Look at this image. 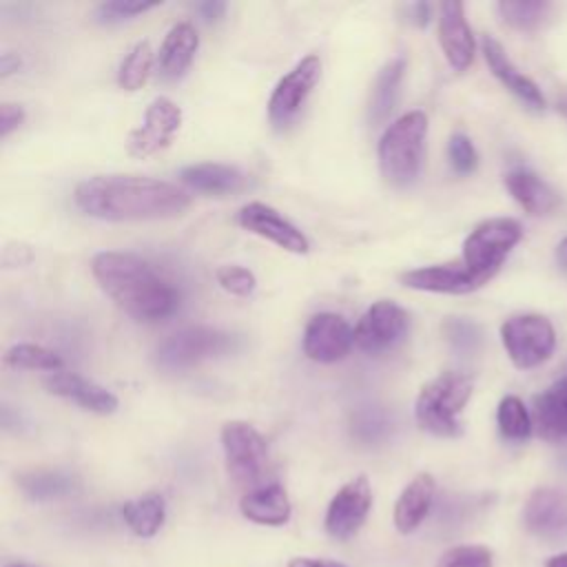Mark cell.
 <instances>
[{
    "label": "cell",
    "instance_id": "obj_19",
    "mask_svg": "<svg viewBox=\"0 0 567 567\" xmlns=\"http://www.w3.org/2000/svg\"><path fill=\"white\" fill-rule=\"evenodd\" d=\"M483 55H485V62L489 66V71L494 73V78L512 93L516 95L527 109L532 111H543L545 109V95L540 93V89L536 86L534 80H529L527 75H523L514 64L512 60L507 58L503 44L498 40H494L492 35H485L483 42Z\"/></svg>",
    "mask_w": 567,
    "mask_h": 567
},
{
    "label": "cell",
    "instance_id": "obj_18",
    "mask_svg": "<svg viewBox=\"0 0 567 567\" xmlns=\"http://www.w3.org/2000/svg\"><path fill=\"white\" fill-rule=\"evenodd\" d=\"M44 388L62 399L73 401L75 405L95 412V414H113L117 410V396L104 385L69 370L53 372L44 379Z\"/></svg>",
    "mask_w": 567,
    "mask_h": 567
},
{
    "label": "cell",
    "instance_id": "obj_30",
    "mask_svg": "<svg viewBox=\"0 0 567 567\" xmlns=\"http://www.w3.org/2000/svg\"><path fill=\"white\" fill-rule=\"evenodd\" d=\"M4 363L16 370H47V372H60L64 361L58 352L40 346V343H16L7 350Z\"/></svg>",
    "mask_w": 567,
    "mask_h": 567
},
{
    "label": "cell",
    "instance_id": "obj_32",
    "mask_svg": "<svg viewBox=\"0 0 567 567\" xmlns=\"http://www.w3.org/2000/svg\"><path fill=\"white\" fill-rule=\"evenodd\" d=\"M151 69H153V49L148 42H137L120 64L117 84L124 91H137L146 84Z\"/></svg>",
    "mask_w": 567,
    "mask_h": 567
},
{
    "label": "cell",
    "instance_id": "obj_9",
    "mask_svg": "<svg viewBox=\"0 0 567 567\" xmlns=\"http://www.w3.org/2000/svg\"><path fill=\"white\" fill-rule=\"evenodd\" d=\"M321 78V60L310 53L301 58L272 89L268 100V120L275 128L288 126L303 109L308 95Z\"/></svg>",
    "mask_w": 567,
    "mask_h": 567
},
{
    "label": "cell",
    "instance_id": "obj_37",
    "mask_svg": "<svg viewBox=\"0 0 567 567\" xmlns=\"http://www.w3.org/2000/svg\"><path fill=\"white\" fill-rule=\"evenodd\" d=\"M447 157L458 175H470L478 166V153L465 133H452L447 140Z\"/></svg>",
    "mask_w": 567,
    "mask_h": 567
},
{
    "label": "cell",
    "instance_id": "obj_31",
    "mask_svg": "<svg viewBox=\"0 0 567 567\" xmlns=\"http://www.w3.org/2000/svg\"><path fill=\"white\" fill-rule=\"evenodd\" d=\"M350 430L357 441H361L365 445H374L390 436L392 419L388 416L385 410H381L377 405H365L352 414Z\"/></svg>",
    "mask_w": 567,
    "mask_h": 567
},
{
    "label": "cell",
    "instance_id": "obj_4",
    "mask_svg": "<svg viewBox=\"0 0 567 567\" xmlns=\"http://www.w3.org/2000/svg\"><path fill=\"white\" fill-rule=\"evenodd\" d=\"M472 377L456 370L441 372L427 381L414 403L419 427L441 439L458 436L463 432L458 416L472 396Z\"/></svg>",
    "mask_w": 567,
    "mask_h": 567
},
{
    "label": "cell",
    "instance_id": "obj_28",
    "mask_svg": "<svg viewBox=\"0 0 567 567\" xmlns=\"http://www.w3.org/2000/svg\"><path fill=\"white\" fill-rule=\"evenodd\" d=\"M22 492L33 501L62 498L75 489V478L58 470H38L18 478Z\"/></svg>",
    "mask_w": 567,
    "mask_h": 567
},
{
    "label": "cell",
    "instance_id": "obj_14",
    "mask_svg": "<svg viewBox=\"0 0 567 567\" xmlns=\"http://www.w3.org/2000/svg\"><path fill=\"white\" fill-rule=\"evenodd\" d=\"M354 346V330L334 312L315 315L303 330V354L317 363H337Z\"/></svg>",
    "mask_w": 567,
    "mask_h": 567
},
{
    "label": "cell",
    "instance_id": "obj_21",
    "mask_svg": "<svg viewBox=\"0 0 567 567\" xmlns=\"http://www.w3.org/2000/svg\"><path fill=\"white\" fill-rule=\"evenodd\" d=\"M197 47H199V35L193 24L179 22V24L171 27V31L166 33V38L159 47V55H157L159 78L166 82L179 80L188 71V66L197 53Z\"/></svg>",
    "mask_w": 567,
    "mask_h": 567
},
{
    "label": "cell",
    "instance_id": "obj_7",
    "mask_svg": "<svg viewBox=\"0 0 567 567\" xmlns=\"http://www.w3.org/2000/svg\"><path fill=\"white\" fill-rule=\"evenodd\" d=\"M523 228L512 217H494L481 221L463 241V264L481 275L492 279L503 266L509 250L520 241Z\"/></svg>",
    "mask_w": 567,
    "mask_h": 567
},
{
    "label": "cell",
    "instance_id": "obj_38",
    "mask_svg": "<svg viewBox=\"0 0 567 567\" xmlns=\"http://www.w3.org/2000/svg\"><path fill=\"white\" fill-rule=\"evenodd\" d=\"M215 279H217V284H219L226 292H230V295H235V297H250V295L255 292V288H257L255 275H252L248 268L235 266V264H230V266H219V268L215 270Z\"/></svg>",
    "mask_w": 567,
    "mask_h": 567
},
{
    "label": "cell",
    "instance_id": "obj_15",
    "mask_svg": "<svg viewBox=\"0 0 567 567\" xmlns=\"http://www.w3.org/2000/svg\"><path fill=\"white\" fill-rule=\"evenodd\" d=\"M399 279L403 286L412 290L443 292V295H467L487 284V279L472 272L463 261L434 264V266L405 270Z\"/></svg>",
    "mask_w": 567,
    "mask_h": 567
},
{
    "label": "cell",
    "instance_id": "obj_3",
    "mask_svg": "<svg viewBox=\"0 0 567 567\" xmlns=\"http://www.w3.org/2000/svg\"><path fill=\"white\" fill-rule=\"evenodd\" d=\"M427 117L423 111H410L396 117L379 140V168L394 188H408L416 182L423 164Z\"/></svg>",
    "mask_w": 567,
    "mask_h": 567
},
{
    "label": "cell",
    "instance_id": "obj_47",
    "mask_svg": "<svg viewBox=\"0 0 567 567\" xmlns=\"http://www.w3.org/2000/svg\"><path fill=\"white\" fill-rule=\"evenodd\" d=\"M4 567H27V565H20V563H7Z\"/></svg>",
    "mask_w": 567,
    "mask_h": 567
},
{
    "label": "cell",
    "instance_id": "obj_29",
    "mask_svg": "<svg viewBox=\"0 0 567 567\" xmlns=\"http://www.w3.org/2000/svg\"><path fill=\"white\" fill-rule=\"evenodd\" d=\"M505 24L516 31H536L549 18L551 4L545 0H503L496 4Z\"/></svg>",
    "mask_w": 567,
    "mask_h": 567
},
{
    "label": "cell",
    "instance_id": "obj_13",
    "mask_svg": "<svg viewBox=\"0 0 567 567\" xmlns=\"http://www.w3.org/2000/svg\"><path fill=\"white\" fill-rule=\"evenodd\" d=\"M237 224L244 230L257 237H264L288 252L303 255L310 250L308 237L290 219H286L277 208L264 202H250L241 206L237 213Z\"/></svg>",
    "mask_w": 567,
    "mask_h": 567
},
{
    "label": "cell",
    "instance_id": "obj_41",
    "mask_svg": "<svg viewBox=\"0 0 567 567\" xmlns=\"http://www.w3.org/2000/svg\"><path fill=\"white\" fill-rule=\"evenodd\" d=\"M197 11H199V16H202L206 22H217V20L226 13V2H219V0L199 2V4H197Z\"/></svg>",
    "mask_w": 567,
    "mask_h": 567
},
{
    "label": "cell",
    "instance_id": "obj_43",
    "mask_svg": "<svg viewBox=\"0 0 567 567\" xmlns=\"http://www.w3.org/2000/svg\"><path fill=\"white\" fill-rule=\"evenodd\" d=\"M288 567H346L337 560H323V558H292Z\"/></svg>",
    "mask_w": 567,
    "mask_h": 567
},
{
    "label": "cell",
    "instance_id": "obj_27",
    "mask_svg": "<svg viewBox=\"0 0 567 567\" xmlns=\"http://www.w3.org/2000/svg\"><path fill=\"white\" fill-rule=\"evenodd\" d=\"M166 505L159 494H144L122 505V518L128 529L140 538H151L164 525Z\"/></svg>",
    "mask_w": 567,
    "mask_h": 567
},
{
    "label": "cell",
    "instance_id": "obj_46",
    "mask_svg": "<svg viewBox=\"0 0 567 567\" xmlns=\"http://www.w3.org/2000/svg\"><path fill=\"white\" fill-rule=\"evenodd\" d=\"M556 109L567 117V91L560 93V97H558V102H556Z\"/></svg>",
    "mask_w": 567,
    "mask_h": 567
},
{
    "label": "cell",
    "instance_id": "obj_40",
    "mask_svg": "<svg viewBox=\"0 0 567 567\" xmlns=\"http://www.w3.org/2000/svg\"><path fill=\"white\" fill-rule=\"evenodd\" d=\"M430 11H432V7L427 2H412L405 7L408 20L416 27H425L430 22Z\"/></svg>",
    "mask_w": 567,
    "mask_h": 567
},
{
    "label": "cell",
    "instance_id": "obj_39",
    "mask_svg": "<svg viewBox=\"0 0 567 567\" xmlns=\"http://www.w3.org/2000/svg\"><path fill=\"white\" fill-rule=\"evenodd\" d=\"M24 109L20 104H11V102H2L0 104V137L7 140L16 128L22 126L24 122Z\"/></svg>",
    "mask_w": 567,
    "mask_h": 567
},
{
    "label": "cell",
    "instance_id": "obj_25",
    "mask_svg": "<svg viewBox=\"0 0 567 567\" xmlns=\"http://www.w3.org/2000/svg\"><path fill=\"white\" fill-rule=\"evenodd\" d=\"M534 421L543 439H567V377L534 396Z\"/></svg>",
    "mask_w": 567,
    "mask_h": 567
},
{
    "label": "cell",
    "instance_id": "obj_5",
    "mask_svg": "<svg viewBox=\"0 0 567 567\" xmlns=\"http://www.w3.org/2000/svg\"><path fill=\"white\" fill-rule=\"evenodd\" d=\"M237 348V337L208 326H188L166 337L155 350V363L162 370H188L202 361L224 357Z\"/></svg>",
    "mask_w": 567,
    "mask_h": 567
},
{
    "label": "cell",
    "instance_id": "obj_36",
    "mask_svg": "<svg viewBox=\"0 0 567 567\" xmlns=\"http://www.w3.org/2000/svg\"><path fill=\"white\" fill-rule=\"evenodd\" d=\"M436 567H492V551L481 545H458L443 551Z\"/></svg>",
    "mask_w": 567,
    "mask_h": 567
},
{
    "label": "cell",
    "instance_id": "obj_1",
    "mask_svg": "<svg viewBox=\"0 0 567 567\" xmlns=\"http://www.w3.org/2000/svg\"><path fill=\"white\" fill-rule=\"evenodd\" d=\"M75 206L104 221H148L182 215L190 197L171 182L140 175H93L73 190Z\"/></svg>",
    "mask_w": 567,
    "mask_h": 567
},
{
    "label": "cell",
    "instance_id": "obj_35",
    "mask_svg": "<svg viewBox=\"0 0 567 567\" xmlns=\"http://www.w3.org/2000/svg\"><path fill=\"white\" fill-rule=\"evenodd\" d=\"M159 7V2H140V0H109L97 4L95 9V20L100 24H115V22H124L131 20L135 16H142L151 9Z\"/></svg>",
    "mask_w": 567,
    "mask_h": 567
},
{
    "label": "cell",
    "instance_id": "obj_42",
    "mask_svg": "<svg viewBox=\"0 0 567 567\" xmlns=\"http://www.w3.org/2000/svg\"><path fill=\"white\" fill-rule=\"evenodd\" d=\"M20 66H22V60H20L16 53L4 51V53L0 55V75H2V78L16 73Z\"/></svg>",
    "mask_w": 567,
    "mask_h": 567
},
{
    "label": "cell",
    "instance_id": "obj_26",
    "mask_svg": "<svg viewBox=\"0 0 567 567\" xmlns=\"http://www.w3.org/2000/svg\"><path fill=\"white\" fill-rule=\"evenodd\" d=\"M403 75H405V58L401 55L385 62L377 73L370 91V100H368V120L372 126H381L394 111Z\"/></svg>",
    "mask_w": 567,
    "mask_h": 567
},
{
    "label": "cell",
    "instance_id": "obj_16",
    "mask_svg": "<svg viewBox=\"0 0 567 567\" xmlns=\"http://www.w3.org/2000/svg\"><path fill=\"white\" fill-rule=\"evenodd\" d=\"M523 523L543 540H567V494L551 487L532 492L523 509Z\"/></svg>",
    "mask_w": 567,
    "mask_h": 567
},
{
    "label": "cell",
    "instance_id": "obj_45",
    "mask_svg": "<svg viewBox=\"0 0 567 567\" xmlns=\"http://www.w3.org/2000/svg\"><path fill=\"white\" fill-rule=\"evenodd\" d=\"M547 567H567V551L547 560Z\"/></svg>",
    "mask_w": 567,
    "mask_h": 567
},
{
    "label": "cell",
    "instance_id": "obj_33",
    "mask_svg": "<svg viewBox=\"0 0 567 567\" xmlns=\"http://www.w3.org/2000/svg\"><path fill=\"white\" fill-rule=\"evenodd\" d=\"M496 423L505 439L525 441L532 434V416L518 396H503L496 410Z\"/></svg>",
    "mask_w": 567,
    "mask_h": 567
},
{
    "label": "cell",
    "instance_id": "obj_8",
    "mask_svg": "<svg viewBox=\"0 0 567 567\" xmlns=\"http://www.w3.org/2000/svg\"><path fill=\"white\" fill-rule=\"evenodd\" d=\"M501 341L518 370H532L551 357L556 332L543 315H516L501 326Z\"/></svg>",
    "mask_w": 567,
    "mask_h": 567
},
{
    "label": "cell",
    "instance_id": "obj_34",
    "mask_svg": "<svg viewBox=\"0 0 567 567\" xmlns=\"http://www.w3.org/2000/svg\"><path fill=\"white\" fill-rule=\"evenodd\" d=\"M445 341L458 354H476L483 346V330L465 317H447L441 326Z\"/></svg>",
    "mask_w": 567,
    "mask_h": 567
},
{
    "label": "cell",
    "instance_id": "obj_6",
    "mask_svg": "<svg viewBox=\"0 0 567 567\" xmlns=\"http://www.w3.org/2000/svg\"><path fill=\"white\" fill-rule=\"evenodd\" d=\"M219 436L230 478L244 487H261L268 472V447L259 430L248 421H226Z\"/></svg>",
    "mask_w": 567,
    "mask_h": 567
},
{
    "label": "cell",
    "instance_id": "obj_20",
    "mask_svg": "<svg viewBox=\"0 0 567 567\" xmlns=\"http://www.w3.org/2000/svg\"><path fill=\"white\" fill-rule=\"evenodd\" d=\"M179 179L204 195H235L248 188V175L221 162H197L179 171Z\"/></svg>",
    "mask_w": 567,
    "mask_h": 567
},
{
    "label": "cell",
    "instance_id": "obj_22",
    "mask_svg": "<svg viewBox=\"0 0 567 567\" xmlns=\"http://www.w3.org/2000/svg\"><path fill=\"white\" fill-rule=\"evenodd\" d=\"M239 509L244 518L257 523V525H284L290 518V501L286 489L279 483H264L261 487L248 489L241 501Z\"/></svg>",
    "mask_w": 567,
    "mask_h": 567
},
{
    "label": "cell",
    "instance_id": "obj_44",
    "mask_svg": "<svg viewBox=\"0 0 567 567\" xmlns=\"http://www.w3.org/2000/svg\"><path fill=\"white\" fill-rule=\"evenodd\" d=\"M556 261H558L560 270L567 272V237H565V239L558 244V248H556Z\"/></svg>",
    "mask_w": 567,
    "mask_h": 567
},
{
    "label": "cell",
    "instance_id": "obj_10",
    "mask_svg": "<svg viewBox=\"0 0 567 567\" xmlns=\"http://www.w3.org/2000/svg\"><path fill=\"white\" fill-rule=\"evenodd\" d=\"M408 323V312L399 303L379 299L361 315L354 328V346L370 354L390 350L405 337Z\"/></svg>",
    "mask_w": 567,
    "mask_h": 567
},
{
    "label": "cell",
    "instance_id": "obj_23",
    "mask_svg": "<svg viewBox=\"0 0 567 567\" xmlns=\"http://www.w3.org/2000/svg\"><path fill=\"white\" fill-rule=\"evenodd\" d=\"M434 492H436V483L427 472L416 474L403 487L394 505V525L401 534H410L423 523V518L427 516L434 503Z\"/></svg>",
    "mask_w": 567,
    "mask_h": 567
},
{
    "label": "cell",
    "instance_id": "obj_11",
    "mask_svg": "<svg viewBox=\"0 0 567 567\" xmlns=\"http://www.w3.org/2000/svg\"><path fill=\"white\" fill-rule=\"evenodd\" d=\"M182 126V109L171 97H155L144 113V122L128 133L126 146L133 157L146 159L171 144Z\"/></svg>",
    "mask_w": 567,
    "mask_h": 567
},
{
    "label": "cell",
    "instance_id": "obj_17",
    "mask_svg": "<svg viewBox=\"0 0 567 567\" xmlns=\"http://www.w3.org/2000/svg\"><path fill=\"white\" fill-rule=\"evenodd\" d=\"M439 44L452 69L465 71L476 53V42L465 18L463 2H443L439 13Z\"/></svg>",
    "mask_w": 567,
    "mask_h": 567
},
{
    "label": "cell",
    "instance_id": "obj_24",
    "mask_svg": "<svg viewBox=\"0 0 567 567\" xmlns=\"http://www.w3.org/2000/svg\"><path fill=\"white\" fill-rule=\"evenodd\" d=\"M505 186L529 215H547L558 206V195L551 186L527 168H512L505 175Z\"/></svg>",
    "mask_w": 567,
    "mask_h": 567
},
{
    "label": "cell",
    "instance_id": "obj_2",
    "mask_svg": "<svg viewBox=\"0 0 567 567\" xmlns=\"http://www.w3.org/2000/svg\"><path fill=\"white\" fill-rule=\"evenodd\" d=\"M91 272L115 306L135 321L166 319L179 303L175 286L135 252H97L91 261Z\"/></svg>",
    "mask_w": 567,
    "mask_h": 567
},
{
    "label": "cell",
    "instance_id": "obj_12",
    "mask_svg": "<svg viewBox=\"0 0 567 567\" xmlns=\"http://www.w3.org/2000/svg\"><path fill=\"white\" fill-rule=\"evenodd\" d=\"M370 507L372 487L365 476H354L332 496L326 512V532L337 540L354 536L365 523Z\"/></svg>",
    "mask_w": 567,
    "mask_h": 567
}]
</instances>
